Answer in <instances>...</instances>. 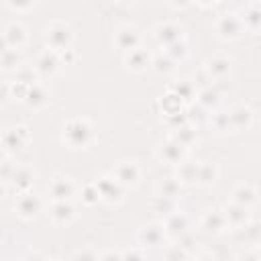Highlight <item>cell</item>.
Returning <instances> with one entry per match:
<instances>
[{
  "mask_svg": "<svg viewBox=\"0 0 261 261\" xmlns=\"http://www.w3.org/2000/svg\"><path fill=\"white\" fill-rule=\"evenodd\" d=\"M96 188H98L100 196L106 198V200H110V202H114V200L120 198V186H118V181H114V179H110V177H102V179L96 184Z\"/></svg>",
  "mask_w": 261,
  "mask_h": 261,
  "instance_id": "obj_6",
  "label": "cell"
},
{
  "mask_svg": "<svg viewBox=\"0 0 261 261\" xmlns=\"http://www.w3.org/2000/svg\"><path fill=\"white\" fill-rule=\"evenodd\" d=\"M73 261H100L92 249H82L73 255Z\"/></svg>",
  "mask_w": 261,
  "mask_h": 261,
  "instance_id": "obj_24",
  "label": "cell"
},
{
  "mask_svg": "<svg viewBox=\"0 0 261 261\" xmlns=\"http://www.w3.org/2000/svg\"><path fill=\"white\" fill-rule=\"evenodd\" d=\"M39 208H41V202H39L35 196H31V194H24V196L18 200V204H16V210H18V214H20L22 218H33V216H37Z\"/></svg>",
  "mask_w": 261,
  "mask_h": 261,
  "instance_id": "obj_5",
  "label": "cell"
},
{
  "mask_svg": "<svg viewBox=\"0 0 261 261\" xmlns=\"http://www.w3.org/2000/svg\"><path fill=\"white\" fill-rule=\"evenodd\" d=\"M245 24L247 27H251V29H257V27H261V6H249V10H247V14H245Z\"/></svg>",
  "mask_w": 261,
  "mask_h": 261,
  "instance_id": "obj_17",
  "label": "cell"
},
{
  "mask_svg": "<svg viewBox=\"0 0 261 261\" xmlns=\"http://www.w3.org/2000/svg\"><path fill=\"white\" fill-rule=\"evenodd\" d=\"M27 102H29L31 106H41V104L47 102V92H45L41 86H33V88H29Z\"/></svg>",
  "mask_w": 261,
  "mask_h": 261,
  "instance_id": "obj_14",
  "label": "cell"
},
{
  "mask_svg": "<svg viewBox=\"0 0 261 261\" xmlns=\"http://www.w3.org/2000/svg\"><path fill=\"white\" fill-rule=\"evenodd\" d=\"M20 137H24V128L18 126V128H10V130H6L4 141H10V139H12V143H10L8 147H10V149H14V147L18 149V147H20Z\"/></svg>",
  "mask_w": 261,
  "mask_h": 261,
  "instance_id": "obj_21",
  "label": "cell"
},
{
  "mask_svg": "<svg viewBox=\"0 0 261 261\" xmlns=\"http://www.w3.org/2000/svg\"><path fill=\"white\" fill-rule=\"evenodd\" d=\"M71 33L65 24H53L51 29H47V43L53 47V49H61L67 45Z\"/></svg>",
  "mask_w": 261,
  "mask_h": 261,
  "instance_id": "obj_3",
  "label": "cell"
},
{
  "mask_svg": "<svg viewBox=\"0 0 261 261\" xmlns=\"http://www.w3.org/2000/svg\"><path fill=\"white\" fill-rule=\"evenodd\" d=\"M218 31H220L224 37H237L239 31H241V20H239L237 16H232V14L222 16L220 22H218Z\"/></svg>",
  "mask_w": 261,
  "mask_h": 261,
  "instance_id": "obj_9",
  "label": "cell"
},
{
  "mask_svg": "<svg viewBox=\"0 0 261 261\" xmlns=\"http://www.w3.org/2000/svg\"><path fill=\"white\" fill-rule=\"evenodd\" d=\"M253 198H255V194H253V190H251L249 186H241V188L234 192V200H237V204H241V206L249 204Z\"/></svg>",
  "mask_w": 261,
  "mask_h": 261,
  "instance_id": "obj_20",
  "label": "cell"
},
{
  "mask_svg": "<svg viewBox=\"0 0 261 261\" xmlns=\"http://www.w3.org/2000/svg\"><path fill=\"white\" fill-rule=\"evenodd\" d=\"M24 261H43V257H41L39 253H29V255L24 257Z\"/></svg>",
  "mask_w": 261,
  "mask_h": 261,
  "instance_id": "obj_27",
  "label": "cell"
},
{
  "mask_svg": "<svg viewBox=\"0 0 261 261\" xmlns=\"http://www.w3.org/2000/svg\"><path fill=\"white\" fill-rule=\"evenodd\" d=\"M126 63H128V67H130V69H143V67L149 63V57H147L143 51L133 49V51H130V55H128V59H126Z\"/></svg>",
  "mask_w": 261,
  "mask_h": 261,
  "instance_id": "obj_15",
  "label": "cell"
},
{
  "mask_svg": "<svg viewBox=\"0 0 261 261\" xmlns=\"http://www.w3.org/2000/svg\"><path fill=\"white\" fill-rule=\"evenodd\" d=\"M222 226H224V218H222V214H218V212L208 214L206 220H204V228H206L208 232H218Z\"/></svg>",
  "mask_w": 261,
  "mask_h": 261,
  "instance_id": "obj_16",
  "label": "cell"
},
{
  "mask_svg": "<svg viewBox=\"0 0 261 261\" xmlns=\"http://www.w3.org/2000/svg\"><path fill=\"white\" fill-rule=\"evenodd\" d=\"M179 190V184L175 179H165L163 184H159V198H173Z\"/></svg>",
  "mask_w": 261,
  "mask_h": 261,
  "instance_id": "obj_18",
  "label": "cell"
},
{
  "mask_svg": "<svg viewBox=\"0 0 261 261\" xmlns=\"http://www.w3.org/2000/svg\"><path fill=\"white\" fill-rule=\"evenodd\" d=\"M239 261H261V259H259V255H253V253H249V255H243Z\"/></svg>",
  "mask_w": 261,
  "mask_h": 261,
  "instance_id": "obj_28",
  "label": "cell"
},
{
  "mask_svg": "<svg viewBox=\"0 0 261 261\" xmlns=\"http://www.w3.org/2000/svg\"><path fill=\"white\" fill-rule=\"evenodd\" d=\"M88 137H90V124L82 118H73L67 122L65 126V139L69 145L73 147H82L88 143Z\"/></svg>",
  "mask_w": 261,
  "mask_h": 261,
  "instance_id": "obj_1",
  "label": "cell"
},
{
  "mask_svg": "<svg viewBox=\"0 0 261 261\" xmlns=\"http://www.w3.org/2000/svg\"><path fill=\"white\" fill-rule=\"evenodd\" d=\"M214 175H216V171H214L212 165H202V167H198V179H202L204 184L214 181Z\"/></svg>",
  "mask_w": 261,
  "mask_h": 261,
  "instance_id": "obj_23",
  "label": "cell"
},
{
  "mask_svg": "<svg viewBox=\"0 0 261 261\" xmlns=\"http://www.w3.org/2000/svg\"><path fill=\"white\" fill-rule=\"evenodd\" d=\"M24 39H27L24 29H22L20 24H16V22H12V24L4 31V35H2L4 49H18V47L24 43Z\"/></svg>",
  "mask_w": 261,
  "mask_h": 261,
  "instance_id": "obj_2",
  "label": "cell"
},
{
  "mask_svg": "<svg viewBox=\"0 0 261 261\" xmlns=\"http://www.w3.org/2000/svg\"><path fill=\"white\" fill-rule=\"evenodd\" d=\"M208 69H210V73L220 75V73H226L230 69V63L226 59H214V61H210V67Z\"/></svg>",
  "mask_w": 261,
  "mask_h": 261,
  "instance_id": "obj_22",
  "label": "cell"
},
{
  "mask_svg": "<svg viewBox=\"0 0 261 261\" xmlns=\"http://www.w3.org/2000/svg\"><path fill=\"white\" fill-rule=\"evenodd\" d=\"M37 65H39V69H41L43 73H51V71H55V67H57V59H55V55H53V53H51V55H49V53H45V55L39 59V63H37Z\"/></svg>",
  "mask_w": 261,
  "mask_h": 261,
  "instance_id": "obj_19",
  "label": "cell"
},
{
  "mask_svg": "<svg viewBox=\"0 0 261 261\" xmlns=\"http://www.w3.org/2000/svg\"><path fill=\"white\" fill-rule=\"evenodd\" d=\"M186 226H188V218L184 216V214H171L169 218H167V222H165V230L169 232V234H173V237H177V234H181L184 230H186Z\"/></svg>",
  "mask_w": 261,
  "mask_h": 261,
  "instance_id": "obj_11",
  "label": "cell"
},
{
  "mask_svg": "<svg viewBox=\"0 0 261 261\" xmlns=\"http://www.w3.org/2000/svg\"><path fill=\"white\" fill-rule=\"evenodd\" d=\"M161 237H163V230H161L157 224H149V226H145V228L141 230V234H139L141 243L147 245V247H155V245L161 241Z\"/></svg>",
  "mask_w": 261,
  "mask_h": 261,
  "instance_id": "obj_10",
  "label": "cell"
},
{
  "mask_svg": "<svg viewBox=\"0 0 261 261\" xmlns=\"http://www.w3.org/2000/svg\"><path fill=\"white\" fill-rule=\"evenodd\" d=\"M51 194H53L55 200L65 202V198H69L73 194V186H71V181L67 177H59V179H55L51 184Z\"/></svg>",
  "mask_w": 261,
  "mask_h": 261,
  "instance_id": "obj_7",
  "label": "cell"
},
{
  "mask_svg": "<svg viewBox=\"0 0 261 261\" xmlns=\"http://www.w3.org/2000/svg\"><path fill=\"white\" fill-rule=\"evenodd\" d=\"M100 261H122V257H120L118 253H114V251H110V253H106L104 257H100Z\"/></svg>",
  "mask_w": 261,
  "mask_h": 261,
  "instance_id": "obj_26",
  "label": "cell"
},
{
  "mask_svg": "<svg viewBox=\"0 0 261 261\" xmlns=\"http://www.w3.org/2000/svg\"><path fill=\"white\" fill-rule=\"evenodd\" d=\"M139 179V167L135 161H122L116 167V181L118 184H137Z\"/></svg>",
  "mask_w": 261,
  "mask_h": 261,
  "instance_id": "obj_4",
  "label": "cell"
},
{
  "mask_svg": "<svg viewBox=\"0 0 261 261\" xmlns=\"http://www.w3.org/2000/svg\"><path fill=\"white\" fill-rule=\"evenodd\" d=\"M122 261H143V255H141L137 249H133V251H128V253L122 257Z\"/></svg>",
  "mask_w": 261,
  "mask_h": 261,
  "instance_id": "obj_25",
  "label": "cell"
},
{
  "mask_svg": "<svg viewBox=\"0 0 261 261\" xmlns=\"http://www.w3.org/2000/svg\"><path fill=\"white\" fill-rule=\"evenodd\" d=\"M116 43L122 47V49H135V45L139 43V35H137V31L135 29H130V27H124V29H120L118 33H116Z\"/></svg>",
  "mask_w": 261,
  "mask_h": 261,
  "instance_id": "obj_8",
  "label": "cell"
},
{
  "mask_svg": "<svg viewBox=\"0 0 261 261\" xmlns=\"http://www.w3.org/2000/svg\"><path fill=\"white\" fill-rule=\"evenodd\" d=\"M51 216H53L55 222H67V220L73 218V208H71L69 204H65V202H57V204L53 206Z\"/></svg>",
  "mask_w": 261,
  "mask_h": 261,
  "instance_id": "obj_12",
  "label": "cell"
},
{
  "mask_svg": "<svg viewBox=\"0 0 261 261\" xmlns=\"http://www.w3.org/2000/svg\"><path fill=\"white\" fill-rule=\"evenodd\" d=\"M259 259H261V253H259Z\"/></svg>",
  "mask_w": 261,
  "mask_h": 261,
  "instance_id": "obj_29",
  "label": "cell"
},
{
  "mask_svg": "<svg viewBox=\"0 0 261 261\" xmlns=\"http://www.w3.org/2000/svg\"><path fill=\"white\" fill-rule=\"evenodd\" d=\"M181 153H184V149H181V145H179L177 141H171V143L163 145V149H161V157H165V159L171 161V163L179 161V159H181Z\"/></svg>",
  "mask_w": 261,
  "mask_h": 261,
  "instance_id": "obj_13",
  "label": "cell"
}]
</instances>
